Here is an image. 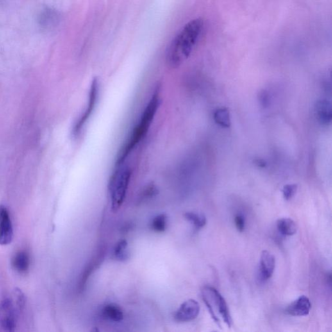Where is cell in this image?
Wrapping results in <instances>:
<instances>
[{"mask_svg": "<svg viewBox=\"0 0 332 332\" xmlns=\"http://www.w3.org/2000/svg\"><path fill=\"white\" fill-rule=\"evenodd\" d=\"M99 93V81L97 78H95L90 85L87 108H86V110L84 111L83 115L79 117L78 120L75 124L74 127H73L72 135L74 137H77V136L80 135L85 126V124L89 120L93 111L94 110L97 100H98Z\"/></svg>", "mask_w": 332, "mask_h": 332, "instance_id": "6", "label": "cell"}, {"mask_svg": "<svg viewBox=\"0 0 332 332\" xmlns=\"http://www.w3.org/2000/svg\"><path fill=\"white\" fill-rule=\"evenodd\" d=\"M277 228L279 231L284 236H293L296 234L297 225L296 223L290 218H282L277 222Z\"/></svg>", "mask_w": 332, "mask_h": 332, "instance_id": "14", "label": "cell"}, {"mask_svg": "<svg viewBox=\"0 0 332 332\" xmlns=\"http://www.w3.org/2000/svg\"><path fill=\"white\" fill-rule=\"evenodd\" d=\"M25 303L24 295L17 289L11 296L2 300L0 302V328L7 331H15Z\"/></svg>", "mask_w": 332, "mask_h": 332, "instance_id": "3", "label": "cell"}, {"mask_svg": "<svg viewBox=\"0 0 332 332\" xmlns=\"http://www.w3.org/2000/svg\"><path fill=\"white\" fill-rule=\"evenodd\" d=\"M311 307L310 299L304 295H302L288 307L286 309V312L289 315L295 316V317L296 316L297 317L307 316L310 313Z\"/></svg>", "mask_w": 332, "mask_h": 332, "instance_id": "10", "label": "cell"}, {"mask_svg": "<svg viewBox=\"0 0 332 332\" xmlns=\"http://www.w3.org/2000/svg\"><path fill=\"white\" fill-rule=\"evenodd\" d=\"M315 112L320 124L328 125L332 119L331 104L327 99H320L316 103Z\"/></svg>", "mask_w": 332, "mask_h": 332, "instance_id": "11", "label": "cell"}, {"mask_svg": "<svg viewBox=\"0 0 332 332\" xmlns=\"http://www.w3.org/2000/svg\"><path fill=\"white\" fill-rule=\"evenodd\" d=\"M204 28L201 18H195L184 26L172 40L166 54L168 65L180 67L192 54Z\"/></svg>", "mask_w": 332, "mask_h": 332, "instance_id": "1", "label": "cell"}, {"mask_svg": "<svg viewBox=\"0 0 332 332\" xmlns=\"http://www.w3.org/2000/svg\"><path fill=\"white\" fill-rule=\"evenodd\" d=\"M156 192H157V190H156V189L155 187H154V186H149V187H147L146 189H145L144 192H143L142 197L143 198H145V199H147V198L152 197L156 194Z\"/></svg>", "mask_w": 332, "mask_h": 332, "instance_id": "22", "label": "cell"}, {"mask_svg": "<svg viewBox=\"0 0 332 332\" xmlns=\"http://www.w3.org/2000/svg\"><path fill=\"white\" fill-rule=\"evenodd\" d=\"M234 222H235L236 229H238L239 232L242 233V232L244 231L245 228V219L242 215L238 214L236 215Z\"/></svg>", "mask_w": 332, "mask_h": 332, "instance_id": "21", "label": "cell"}, {"mask_svg": "<svg viewBox=\"0 0 332 332\" xmlns=\"http://www.w3.org/2000/svg\"><path fill=\"white\" fill-rule=\"evenodd\" d=\"M258 100L262 107L266 108L269 105V95L268 94L267 91L261 90V92L259 93Z\"/></svg>", "mask_w": 332, "mask_h": 332, "instance_id": "20", "label": "cell"}, {"mask_svg": "<svg viewBox=\"0 0 332 332\" xmlns=\"http://www.w3.org/2000/svg\"><path fill=\"white\" fill-rule=\"evenodd\" d=\"M186 219L190 222L197 229L202 228L206 224L205 216L200 213L189 211L184 214Z\"/></svg>", "mask_w": 332, "mask_h": 332, "instance_id": "16", "label": "cell"}, {"mask_svg": "<svg viewBox=\"0 0 332 332\" xmlns=\"http://www.w3.org/2000/svg\"><path fill=\"white\" fill-rule=\"evenodd\" d=\"M160 97L159 89L154 91V94L150 99L148 104L144 109L138 124L136 125L133 131H132L129 139L127 140L124 146L122 148L117 159L116 166L124 163L127 157H128L131 151L135 148L146 135L147 131L153 122L159 106H160Z\"/></svg>", "mask_w": 332, "mask_h": 332, "instance_id": "2", "label": "cell"}, {"mask_svg": "<svg viewBox=\"0 0 332 332\" xmlns=\"http://www.w3.org/2000/svg\"><path fill=\"white\" fill-rule=\"evenodd\" d=\"M216 124L219 126L229 128L231 126V116L228 109L226 108H218L213 115Z\"/></svg>", "mask_w": 332, "mask_h": 332, "instance_id": "15", "label": "cell"}, {"mask_svg": "<svg viewBox=\"0 0 332 332\" xmlns=\"http://www.w3.org/2000/svg\"><path fill=\"white\" fill-rule=\"evenodd\" d=\"M127 242L126 240H122L116 245L114 255L116 259L120 261H125L129 258L128 249H127Z\"/></svg>", "mask_w": 332, "mask_h": 332, "instance_id": "17", "label": "cell"}, {"mask_svg": "<svg viewBox=\"0 0 332 332\" xmlns=\"http://www.w3.org/2000/svg\"><path fill=\"white\" fill-rule=\"evenodd\" d=\"M202 293V299H203L204 304H206L212 319L219 324V318L216 316L214 312L215 308L216 310L222 315L225 323L229 327H231L233 320L230 314L227 302L220 293L216 289L210 287V286L204 288Z\"/></svg>", "mask_w": 332, "mask_h": 332, "instance_id": "5", "label": "cell"}, {"mask_svg": "<svg viewBox=\"0 0 332 332\" xmlns=\"http://www.w3.org/2000/svg\"><path fill=\"white\" fill-rule=\"evenodd\" d=\"M14 229L10 212L4 205H0V245L6 246L12 243Z\"/></svg>", "mask_w": 332, "mask_h": 332, "instance_id": "7", "label": "cell"}, {"mask_svg": "<svg viewBox=\"0 0 332 332\" xmlns=\"http://www.w3.org/2000/svg\"><path fill=\"white\" fill-rule=\"evenodd\" d=\"M276 260L272 254L267 251H263L261 254L259 274L263 281L271 278L274 273Z\"/></svg>", "mask_w": 332, "mask_h": 332, "instance_id": "9", "label": "cell"}, {"mask_svg": "<svg viewBox=\"0 0 332 332\" xmlns=\"http://www.w3.org/2000/svg\"><path fill=\"white\" fill-rule=\"evenodd\" d=\"M200 312L199 304L195 300H188L182 304L175 313L177 322H186L196 319Z\"/></svg>", "mask_w": 332, "mask_h": 332, "instance_id": "8", "label": "cell"}, {"mask_svg": "<svg viewBox=\"0 0 332 332\" xmlns=\"http://www.w3.org/2000/svg\"><path fill=\"white\" fill-rule=\"evenodd\" d=\"M31 265V259L26 251H18L12 259L13 269L18 273L25 274L28 271Z\"/></svg>", "mask_w": 332, "mask_h": 332, "instance_id": "12", "label": "cell"}, {"mask_svg": "<svg viewBox=\"0 0 332 332\" xmlns=\"http://www.w3.org/2000/svg\"><path fill=\"white\" fill-rule=\"evenodd\" d=\"M104 319L112 322H120L124 319V312L119 306L115 304L106 305L101 311Z\"/></svg>", "mask_w": 332, "mask_h": 332, "instance_id": "13", "label": "cell"}, {"mask_svg": "<svg viewBox=\"0 0 332 332\" xmlns=\"http://www.w3.org/2000/svg\"><path fill=\"white\" fill-rule=\"evenodd\" d=\"M167 227V216L165 214L156 215L152 220L151 228L156 233H163Z\"/></svg>", "mask_w": 332, "mask_h": 332, "instance_id": "18", "label": "cell"}, {"mask_svg": "<svg viewBox=\"0 0 332 332\" xmlns=\"http://www.w3.org/2000/svg\"><path fill=\"white\" fill-rule=\"evenodd\" d=\"M255 163L256 165H258V167L265 168L266 166L265 160H262V159H257L255 160Z\"/></svg>", "mask_w": 332, "mask_h": 332, "instance_id": "23", "label": "cell"}, {"mask_svg": "<svg viewBox=\"0 0 332 332\" xmlns=\"http://www.w3.org/2000/svg\"><path fill=\"white\" fill-rule=\"evenodd\" d=\"M131 177V168L124 163L117 166L109 183L111 206L117 211L124 203Z\"/></svg>", "mask_w": 332, "mask_h": 332, "instance_id": "4", "label": "cell"}, {"mask_svg": "<svg viewBox=\"0 0 332 332\" xmlns=\"http://www.w3.org/2000/svg\"><path fill=\"white\" fill-rule=\"evenodd\" d=\"M297 191V184H287L284 186L283 190V196L286 201L292 199Z\"/></svg>", "mask_w": 332, "mask_h": 332, "instance_id": "19", "label": "cell"}]
</instances>
